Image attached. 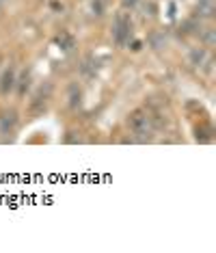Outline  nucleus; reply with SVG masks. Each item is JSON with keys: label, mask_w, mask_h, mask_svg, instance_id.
I'll return each mask as SVG.
<instances>
[{"label": "nucleus", "mask_w": 216, "mask_h": 253, "mask_svg": "<svg viewBox=\"0 0 216 253\" xmlns=\"http://www.w3.org/2000/svg\"><path fill=\"white\" fill-rule=\"evenodd\" d=\"M52 9H54V11H63V4L56 2V0H52Z\"/></svg>", "instance_id": "obj_15"}, {"label": "nucleus", "mask_w": 216, "mask_h": 253, "mask_svg": "<svg viewBox=\"0 0 216 253\" xmlns=\"http://www.w3.org/2000/svg\"><path fill=\"white\" fill-rule=\"evenodd\" d=\"M139 2H141V0H121V7L123 9H134Z\"/></svg>", "instance_id": "obj_14"}, {"label": "nucleus", "mask_w": 216, "mask_h": 253, "mask_svg": "<svg viewBox=\"0 0 216 253\" xmlns=\"http://www.w3.org/2000/svg\"><path fill=\"white\" fill-rule=\"evenodd\" d=\"M112 37H115V43L119 48H123V45L130 43V39H132V20H130L128 13H119L115 18Z\"/></svg>", "instance_id": "obj_2"}, {"label": "nucleus", "mask_w": 216, "mask_h": 253, "mask_svg": "<svg viewBox=\"0 0 216 253\" xmlns=\"http://www.w3.org/2000/svg\"><path fill=\"white\" fill-rule=\"evenodd\" d=\"M82 102V91L78 89V84H70V106L78 108Z\"/></svg>", "instance_id": "obj_9"}, {"label": "nucleus", "mask_w": 216, "mask_h": 253, "mask_svg": "<svg viewBox=\"0 0 216 253\" xmlns=\"http://www.w3.org/2000/svg\"><path fill=\"white\" fill-rule=\"evenodd\" d=\"M15 84H18V93L20 95H26L28 87H31V72H22V78L15 80Z\"/></svg>", "instance_id": "obj_10"}, {"label": "nucleus", "mask_w": 216, "mask_h": 253, "mask_svg": "<svg viewBox=\"0 0 216 253\" xmlns=\"http://www.w3.org/2000/svg\"><path fill=\"white\" fill-rule=\"evenodd\" d=\"M141 48H143V43H141V42H134V43H132V50H134V52H139Z\"/></svg>", "instance_id": "obj_16"}, {"label": "nucleus", "mask_w": 216, "mask_h": 253, "mask_svg": "<svg viewBox=\"0 0 216 253\" xmlns=\"http://www.w3.org/2000/svg\"><path fill=\"white\" fill-rule=\"evenodd\" d=\"M149 45L153 50H164L167 48V37L162 33H151L149 35Z\"/></svg>", "instance_id": "obj_8"}, {"label": "nucleus", "mask_w": 216, "mask_h": 253, "mask_svg": "<svg viewBox=\"0 0 216 253\" xmlns=\"http://www.w3.org/2000/svg\"><path fill=\"white\" fill-rule=\"evenodd\" d=\"M15 80H18V78H15V70L9 65L7 70L2 72V76H0V93H2V95H9L11 91L15 89Z\"/></svg>", "instance_id": "obj_3"}, {"label": "nucleus", "mask_w": 216, "mask_h": 253, "mask_svg": "<svg viewBox=\"0 0 216 253\" xmlns=\"http://www.w3.org/2000/svg\"><path fill=\"white\" fill-rule=\"evenodd\" d=\"M128 128L134 134L136 141H141V143L151 141V136H153V119L149 117V113H145V111H132L130 113V117H128Z\"/></svg>", "instance_id": "obj_1"}, {"label": "nucleus", "mask_w": 216, "mask_h": 253, "mask_svg": "<svg viewBox=\"0 0 216 253\" xmlns=\"http://www.w3.org/2000/svg\"><path fill=\"white\" fill-rule=\"evenodd\" d=\"M56 45H59L61 50H65V52H70V50L76 48V37L67 31H61L59 35H56Z\"/></svg>", "instance_id": "obj_7"}, {"label": "nucleus", "mask_w": 216, "mask_h": 253, "mask_svg": "<svg viewBox=\"0 0 216 253\" xmlns=\"http://www.w3.org/2000/svg\"><path fill=\"white\" fill-rule=\"evenodd\" d=\"M214 11V0H199L195 7V18H212Z\"/></svg>", "instance_id": "obj_6"}, {"label": "nucleus", "mask_w": 216, "mask_h": 253, "mask_svg": "<svg viewBox=\"0 0 216 253\" xmlns=\"http://www.w3.org/2000/svg\"><path fill=\"white\" fill-rule=\"evenodd\" d=\"M210 59V54H208V50L206 48H192L190 50V54H188V61H190V65L192 67H197V70H201L203 65H206V61Z\"/></svg>", "instance_id": "obj_5"}, {"label": "nucleus", "mask_w": 216, "mask_h": 253, "mask_svg": "<svg viewBox=\"0 0 216 253\" xmlns=\"http://www.w3.org/2000/svg\"><path fill=\"white\" fill-rule=\"evenodd\" d=\"M108 7V0H91V11L93 15H104Z\"/></svg>", "instance_id": "obj_11"}, {"label": "nucleus", "mask_w": 216, "mask_h": 253, "mask_svg": "<svg viewBox=\"0 0 216 253\" xmlns=\"http://www.w3.org/2000/svg\"><path fill=\"white\" fill-rule=\"evenodd\" d=\"M15 126H18V113L15 111H7L2 117H0V132H2V134L13 132Z\"/></svg>", "instance_id": "obj_4"}, {"label": "nucleus", "mask_w": 216, "mask_h": 253, "mask_svg": "<svg viewBox=\"0 0 216 253\" xmlns=\"http://www.w3.org/2000/svg\"><path fill=\"white\" fill-rule=\"evenodd\" d=\"M201 39H203V43H206V48H212V45L216 43V31L214 28H208Z\"/></svg>", "instance_id": "obj_12"}, {"label": "nucleus", "mask_w": 216, "mask_h": 253, "mask_svg": "<svg viewBox=\"0 0 216 253\" xmlns=\"http://www.w3.org/2000/svg\"><path fill=\"white\" fill-rule=\"evenodd\" d=\"M181 28H184V33L192 35V33L199 31V24H197V20H188V22H184V24H181Z\"/></svg>", "instance_id": "obj_13"}]
</instances>
